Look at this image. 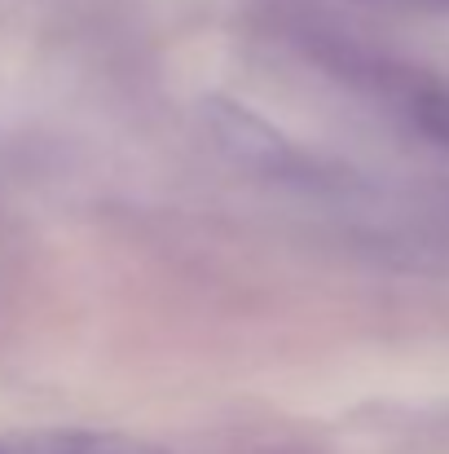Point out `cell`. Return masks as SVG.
I'll list each match as a JSON object with an SVG mask.
<instances>
[{"instance_id": "1", "label": "cell", "mask_w": 449, "mask_h": 454, "mask_svg": "<svg viewBox=\"0 0 449 454\" xmlns=\"http://www.w3.org/2000/svg\"><path fill=\"white\" fill-rule=\"evenodd\" d=\"M0 454H163L142 437L124 433H89V428H44L0 437Z\"/></svg>"}]
</instances>
